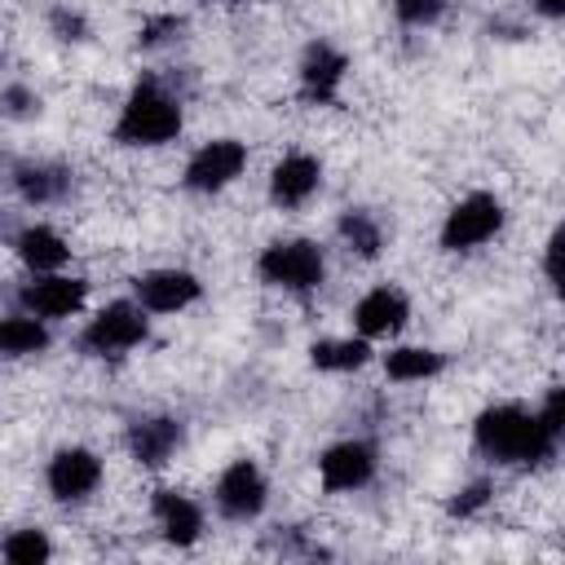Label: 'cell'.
<instances>
[{"label": "cell", "mask_w": 565, "mask_h": 565, "mask_svg": "<svg viewBox=\"0 0 565 565\" xmlns=\"http://www.w3.org/2000/svg\"><path fill=\"white\" fill-rule=\"evenodd\" d=\"M4 247L13 252V260L26 274H53V269H66L71 265V243L49 221H18Z\"/></svg>", "instance_id": "ac0fdd59"}, {"label": "cell", "mask_w": 565, "mask_h": 565, "mask_svg": "<svg viewBox=\"0 0 565 565\" xmlns=\"http://www.w3.org/2000/svg\"><path fill=\"white\" fill-rule=\"evenodd\" d=\"M305 353H309V366L322 371V375H353V371H362L375 358L371 340H362L358 331H349V335H318V340H309Z\"/></svg>", "instance_id": "44dd1931"}, {"label": "cell", "mask_w": 565, "mask_h": 565, "mask_svg": "<svg viewBox=\"0 0 565 565\" xmlns=\"http://www.w3.org/2000/svg\"><path fill=\"white\" fill-rule=\"evenodd\" d=\"M503 230H508V203L494 190H468L441 212L437 247L446 256H472V252L490 247Z\"/></svg>", "instance_id": "277c9868"}, {"label": "cell", "mask_w": 565, "mask_h": 565, "mask_svg": "<svg viewBox=\"0 0 565 565\" xmlns=\"http://www.w3.org/2000/svg\"><path fill=\"white\" fill-rule=\"evenodd\" d=\"M185 437H190V428L172 411H141V415H128V424H124V450L146 472L168 468L185 450Z\"/></svg>", "instance_id": "4fadbf2b"}, {"label": "cell", "mask_w": 565, "mask_h": 565, "mask_svg": "<svg viewBox=\"0 0 565 565\" xmlns=\"http://www.w3.org/2000/svg\"><path fill=\"white\" fill-rule=\"evenodd\" d=\"M388 9L402 31H433L450 13V0H388Z\"/></svg>", "instance_id": "f1b7e54d"}, {"label": "cell", "mask_w": 565, "mask_h": 565, "mask_svg": "<svg viewBox=\"0 0 565 565\" xmlns=\"http://www.w3.org/2000/svg\"><path fill=\"white\" fill-rule=\"evenodd\" d=\"M146 340H150V313L132 296H119V300H106L102 309H93L75 335L79 353L93 362H119V358L137 353Z\"/></svg>", "instance_id": "5b68a950"}, {"label": "cell", "mask_w": 565, "mask_h": 565, "mask_svg": "<svg viewBox=\"0 0 565 565\" xmlns=\"http://www.w3.org/2000/svg\"><path fill=\"white\" fill-rule=\"evenodd\" d=\"M313 472L327 494H358V490L375 486V477H380V446H375V437H362V433L335 437L318 450Z\"/></svg>", "instance_id": "30bf717a"}, {"label": "cell", "mask_w": 565, "mask_h": 565, "mask_svg": "<svg viewBox=\"0 0 565 565\" xmlns=\"http://www.w3.org/2000/svg\"><path fill=\"white\" fill-rule=\"evenodd\" d=\"M269 547L278 552V556H287V561H318V556H331V547H322L305 525H296V521H287V525H278L274 534H269Z\"/></svg>", "instance_id": "83f0119b"}, {"label": "cell", "mask_w": 565, "mask_h": 565, "mask_svg": "<svg viewBox=\"0 0 565 565\" xmlns=\"http://www.w3.org/2000/svg\"><path fill=\"white\" fill-rule=\"evenodd\" d=\"M472 450L490 468H543L561 455V437L543 428L530 402H490L472 415Z\"/></svg>", "instance_id": "6da1fadb"}, {"label": "cell", "mask_w": 565, "mask_h": 565, "mask_svg": "<svg viewBox=\"0 0 565 565\" xmlns=\"http://www.w3.org/2000/svg\"><path fill=\"white\" fill-rule=\"evenodd\" d=\"M322 181H327V168L318 154L309 150H287L269 177H265V199L278 207V212H300L309 207L318 194H322Z\"/></svg>", "instance_id": "e0dca14e"}, {"label": "cell", "mask_w": 565, "mask_h": 565, "mask_svg": "<svg viewBox=\"0 0 565 565\" xmlns=\"http://www.w3.org/2000/svg\"><path fill=\"white\" fill-rule=\"evenodd\" d=\"M44 26L57 44H88L93 40V18L75 0H53L44 9Z\"/></svg>", "instance_id": "d4e9b609"}, {"label": "cell", "mask_w": 565, "mask_h": 565, "mask_svg": "<svg viewBox=\"0 0 565 565\" xmlns=\"http://www.w3.org/2000/svg\"><path fill=\"white\" fill-rule=\"evenodd\" d=\"M269 499H274L269 472L252 455H234L212 481V512L225 525H256L269 512Z\"/></svg>", "instance_id": "8992f818"}, {"label": "cell", "mask_w": 565, "mask_h": 565, "mask_svg": "<svg viewBox=\"0 0 565 565\" xmlns=\"http://www.w3.org/2000/svg\"><path fill=\"white\" fill-rule=\"evenodd\" d=\"M132 300L150 318H172V313H185L203 300V278L185 265H154V269L132 278Z\"/></svg>", "instance_id": "5bb4252c"}, {"label": "cell", "mask_w": 565, "mask_h": 565, "mask_svg": "<svg viewBox=\"0 0 565 565\" xmlns=\"http://www.w3.org/2000/svg\"><path fill=\"white\" fill-rule=\"evenodd\" d=\"M150 525H154V534L168 543V547H199L203 543V534H207V508L190 494V490H181V486H154L150 490Z\"/></svg>", "instance_id": "9a60e30c"}, {"label": "cell", "mask_w": 565, "mask_h": 565, "mask_svg": "<svg viewBox=\"0 0 565 565\" xmlns=\"http://www.w3.org/2000/svg\"><path fill=\"white\" fill-rule=\"evenodd\" d=\"M185 35H190L185 13H172V9L150 13V18H141V26H137V53H172V49L185 44Z\"/></svg>", "instance_id": "603a6c76"}, {"label": "cell", "mask_w": 565, "mask_h": 565, "mask_svg": "<svg viewBox=\"0 0 565 565\" xmlns=\"http://www.w3.org/2000/svg\"><path fill=\"white\" fill-rule=\"evenodd\" d=\"M349 327H353L362 340H371V344L397 340V335L411 327V296H406L397 282H375V287H366V291L353 300Z\"/></svg>", "instance_id": "2e32d148"}, {"label": "cell", "mask_w": 565, "mask_h": 565, "mask_svg": "<svg viewBox=\"0 0 565 565\" xmlns=\"http://www.w3.org/2000/svg\"><path fill=\"white\" fill-rule=\"evenodd\" d=\"M102 486H106V459L84 441H66L44 459V490L62 508L93 503Z\"/></svg>", "instance_id": "9c48e42d"}, {"label": "cell", "mask_w": 565, "mask_h": 565, "mask_svg": "<svg viewBox=\"0 0 565 565\" xmlns=\"http://www.w3.org/2000/svg\"><path fill=\"white\" fill-rule=\"evenodd\" d=\"M494 503V481L490 477H468L446 494V516L450 521H477Z\"/></svg>", "instance_id": "484cf974"}, {"label": "cell", "mask_w": 565, "mask_h": 565, "mask_svg": "<svg viewBox=\"0 0 565 565\" xmlns=\"http://www.w3.org/2000/svg\"><path fill=\"white\" fill-rule=\"evenodd\" d=\"M4 185L22 207H62L79 190V172L49 154H18L4 159Z\"/></svg>", "instance_id": "ba28073f"}, {"label": "cell", "mask_w": 565, "mask_h": 565, "mask_svg": "<svg viewBox=\"0 0 565 565\" xmlns=\"http://www.w3.org/2000/svg\"><path fill=\"white\" fill-rule=\"evenodd\" d=\"M530 13H539L543 22H561L565 18V0H525Z\"/></svg>", "instance_id": "4dcf8cb0"}, {"label": "cell", "mask_w": 565, "mask_h": 565, "mask_svg": "<svg viewBox=\"0 0 565 565\" xmlns=\"http://www.w3.org/2000/svg\"><path fill=\"white\" fill-rule=\"evenodd\" d=\"M0 556L9 565H44V561H53V539L44 525H18L0 539Z\"/></svg>", "instance_id": "cb8c5ba5"}, {"label": "cell", "mask_w": 565, "mask_h": 565, "mask_svg": "<svg viewBox=\"0 0 565 565\" xmlns=\"http://www.w3.org/2000/svg\"><path fill=\"white\" fill-rule=\"evenodd\" d=\"M561 225L547 234V243H543V282L552 287V291H561Z\"/></svg>", "instance_id": "f546056e"}, {"label": "cell", "mask_w": 565, "mask_h": 565, "mask_svg": "<svg viewBox=\"0 0 565 565\" xmlns=\"http://www.w3.org/2000/svg\"><path fill=\"white\" fill-rule=\"evenodd\" d=\"M49 344H53V327L44 318L22 313V309L0 318V358H13V362L40 358V353H49Z\"/></svg>", "instance_id": "7402d4cb"}, {"label": "cell", "mask_w": 565, "mask_h": 565, "mask_svg": "<svg viewBox=\"0 0 565 565\" xmlns=\"http://www.w3.org/2000/svg\"><path fill=\"white\" fill-rule=\"evenodd\" d=\"M88 278L84 274H66V269H53V274H26L13 291V305L22 313H35L44 318L49 327L53 322H66V318H79L88 309Z\"/></svg>", "instance_id": "7c38bea8"}, {"label": "cell", "mask_w": 565, "mask_h": 565, "mask_svg": "<svg viewBox=\"0 0 565 565\" xmlns=\"http://www.w3.org/2000/svg\"><path fill=\"white\" fill-rule=\"evenodd\" d=\"M327 247L318 238H305V234H287V238H269L260 252H256V278L269 287V291H282V296H313L322 291L327 282Z\"/></svg>", "instance_id": "3957f363"}, {"label": "cell", "mask_w": 565, "mask_h": 565, "mask_svg": "<svg viewBox=\"0 0 565 565\" xmlns=\"http://www.w3.org/2000/svg\"><path fill=\"white\" fill-rule=\"evenodd\" d=\"M247 163H252V150H247L243 137H207L181 163V190L185 194H199V199L225 194L230 185L243 181Z\"/></svg>", "instance_id": "52a82bcc"}, {"label": "cell", "mask_w": 565, "mask_h": 565, "mask_svg": "<svg viewBox=\"0 0 565 565\" xmlns=\"http://www.w3.org/2000/svg\"><path fill=\"white\" fill-rule=\"evenodd\" d=\"M44 115V97L40 88H31L26 79H4L0 84V119L9 124H31Z\"/></svg>", "instance_id": "4316f807"}, {"label": "cell", "mask_w": 565, "mask_h": 565, "mask_svg": "<svg viewBox=\"0 0 565 565\" xmlns=\"http://www.w3.org/2000/svg\"><path fill=\"white\" fill-rule=\"evenodd\" d=\"M388 384H433L446 371V353L433 344H388L380 353Z\"/></svg>", "instance_id": "ffe728a7"}, {"label": "cell", "mask_w": 565, "mask_h": 565, "mask_svg": "<svg viewBox=\"0 0 565 565\" xmlns=\"http://www.w3.org/2000/svg\"><path fill=\"white\" fill-rule=\"evenodd\" d=\"M216 4H234V0H216Z\"/></svg>", "instance_id": "1f68e13d"}, {"label": "cell", "mask_w": 565, "mask_h": 565, "mask_svg": "<svg viewBox=\"0 0 565 565\" xmlns=\"http://www.w3.org/2000/svg\"><path fill=\"white\" fill-rule=\"evenodd\" d=\"M185 132V88L177 75L146 71L119 102L110 141L124 150H163Z\"/></svg>", "instance_id": "7a4b0ae2"}, {"label": "cell", "mask_w": 565, "mask_h": 565, "mask_svg": "<svg viewBox=\"0 0 565 565\" xmlns=\"http://www.w3.org/2000/svg\"><path fill=\"white\" fill-rule=\"evenodd\" d=\"M331 230H335L340 252H349L353 260H380L388 252V221L375 207H366V203L340 207Z\"/></svg>", "instance_id": "d6986e66"}, {"label": "cell", "mask_w": 565, "mask_h": 565, "mask_svg": "<svg viewBox=\"0 0 565 565\" xmlns=\"http://www.w3.org/2000/svg\"><path fill=\"white\" fill-rule=\"evenodd\" d=\"M349 71H353L349 53L335 40L313 35L296 57V93H300V102L305 106H340Z\"/></svg>", "instance_id": "8fae6325"}]
</instances>
